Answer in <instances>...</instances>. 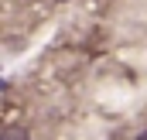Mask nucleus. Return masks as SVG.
<instances>
[{"label": "nucleus", "mask_w": 147, "mask_h": 140, "mask_svg": "<svg viewBox=\"0 0 147 140\" xmlns=\"http://www.w3.org/2000/svg\"><path fill=\"white\" fill-rule=\"evenodd\" d=\"M0 140H28V130H24V127H7V130L0 133Z\"/></svg>", "instance_id": "1"}, {"label": "nucleus", "mask_w": 147, "mask_h": 140, "mask_svg": "<svg viewBox=\"0 0 147 140\" xmlns=\"http://www.w3.org/2000/svg\"><path fill=\"white\" fill-rule=\"evenodd\" d=\"M137 140H147V130H144V133H140V137H137Z\"/></svg>", "instance_id": "2"}]
</instances>
